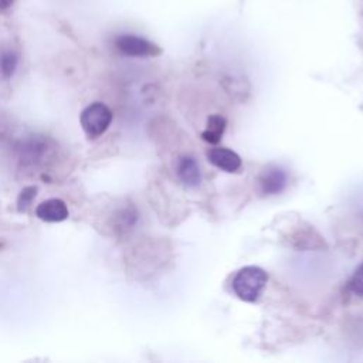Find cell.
Segmentation results:
<instances>
[{
  "label": "cell",
  "mask_w": 363,
  "mask_h": 363,
  "mask_svg": "<svg viewBox=\"0 0 363 363\" xmlns=\"http://www.w3.org/2000/svg\"><path fill=\"white\" fill-rule=\"evenodd\" d=\"M112 118V111L105 104L92 102L82 109L79 123L89 139H96L109 128Z\"/></svg>",
  "instance_id": "7a4b0ae2"
},
{
  "label": "cell",
  "mask_w": 363,
  "mask_h": 363,
  "mask_svg": "<svg viewBox=\"0 0 363 363\" xmlns=\"http://www.w3.org/2000/svg\"><path fill=\"white\" fill-rule=\"evenodd\" d=\"M225 125H227V121L224 116L221 115H210L207 118V125L204 128V130L201 132V138L203 140L211 143V145H216L223 138V133L225 130Z\"/></svg>",
  "instance_id": "ba28073f"
},
{
  "label": "cell",
  "mask_w": 363,
  "mask_h": 363,
  "mask_svg": "<svg viewBox=\"0 0 363 363\" xmlns=\"http://www.w3.org/2000/svg\"><path fill=\"white\" fill-rule=\"evenodd\" d=\"M18 65V55L13 50H6L0 54V74L6 79L11 78Z\"/></svg>",
  "instance_id": "30bf717a"
},
{
  "label": "cell",
  "mask_w": 363,
  "mask_h": 363,
  "mask_svg": "<svg viewBox=\"0 0 363 363\" xmlns=\"http://www.w3.org/2000/svg\"><path fill=\"white\" fill-rule=\"evenodd\" d=\"M347 288L353 295L363 296V264L356 268L347 282Z\"/></svg>",
  "instance_id": "8fae6325"
},
{
  "label": "cell",
  "mask_w": 363,
  "mask_h": 363,
  "mask_svg": "<svg viewBox=\"0 0 363 363\" xmlns=\"http://www.w3.org/2000/svg\"><path fill=\"white\" fill-rule=\"evenodd\" d=\"M13 1H14V0H0V11H4V10H7V9H10L11 4H13Z\"/></svg>",
  "instance_id": "4fadbf2b"
},
{
  "label": "cell",
  "mask_w": 363,
  "mask_h": 363,
  "mask_svg": "<svg viewBox=\"0 0 363 363\" xmlns=\"http://www.w3.org/2000/svg\"><path fill=\"white\" fill-rule=\"evenodd\" d=\"M286 186V173L279 167H269L259 176V189L264 194L281 193Z\"/></svg>",
  "instance_id": "8992f818"
},
{
  "label": "cell",
  "mask_w": 363,
  "mask_h": 363,
  "mask_svg": "<svg viewBox=\"0 0 363 363\" xmlns=\"http://www.w3.org/2000/svg\"><path fill=\"white\" fill-rule=\"evenodd\" d=\"M113 45L121 54L128 57H155L162 51L155 43L135 34L118 35L113 40Z\"/></svg>",
  "instance_id": "3957f363"
},
{
  "label": "cell",
  "mask_w": 363,
  "mask_h": 363,
  "mask_svg": "<svg viewBox=\"0 0 363 363\" xmlns=\"http://www.w3.org/2000/svg\"><path fill=\"white\" fill-rule=\"evenodd\" d=\"M68 207L61 199H48L35 208V216L47 223H60L68 218Z\"/></svg>",
  "instance_id": "5b68a950"
},
{
  "label": "cell",
  "mask_w": 363,
  "mask_h": 363,
  "mask_svg": "<svg viewBox=\"0 0 363 363\" xmlns=\"http://www.w3.org/2000/svg\"><path fill=\"white\" fill-rule=\"evenodd\" d=\"M177 176L183 184L196 187L200 184L201 174L197 162L191 156H183L177 162Z\"/></svg>",
  "instance_id": "52a82bcc"
},
{
  "label": "cell",
  "mask_w": 363,
  "mask_h": 363,
  "mask_svg": "<svg viewBox=\"0 0 363 363\" xmlns=\"http://www.w3.org/2000/svg\"><path fill=\"white\" fill-rule=\"evenodd\" d=\"M35 191H37L35 186H27V187H24L20 191L18 199H17V208H18V211L23 213V211H26L30 207L33 199L35 197Z\"/></svg>",
  "instance_id": "7c38bea8"
},
{
  "label": "cell",
  "mask_w": 363,
  "mask_h": 363,
  "mask_svg": "<svg viewBox=\"0 0 363 363\" xmlns=\"http://www.w3.org/2000/svg\"><path fill=\"white\" fill-rule=\"evenodd\" d=\"M47 150L45 142L43 139H28L21 147V156L26 162L35 163Z\"/></svg>",
  "instance_id": "9c48e42d"
},
{
  "label": "cell",
  "mask_w": 363,
  "mask_h": 363,
  "mask_svg": "<svg viewBox=\"0 0 363 363\" xmlns=\"http://www.w3.org/2000/svg\"><path fill=\"white\" fill-rule=\"evenodd\" d=\"M267 272L255 265L241 268L233 278L234 294L245 302H255L267 285Z\"/></svg>",
  "instance_id": "6da1fadb"
},
{
  "label": "cell",
  "mask_w": 363,
  "mask_h": 363,
  "mask_svg": "<svg viewBox=\"0 0 363 363\" xmlns=\"http://www.w3.org/2000/svg\"><path fill=\"white\" fill-rule=\"evenodd\" d=\"M208 162L217 169L227 173H235L241 169V157L231 149L227 147H213L207 152Z\"/></svg>",
  "instance_id": "277c9868"
}]
</instances>
